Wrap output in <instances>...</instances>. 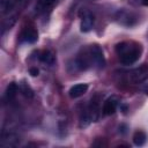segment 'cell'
Returning <instances> with one entry per match:
<instances>
[{"mask_svg": "<svg viewBox=\"0 0 148 148\" xmlns=\"http://www.w3.org/2000/svg\"><path fill=\"white\" fill-rule=\"evenodd\" d=\"M116 53L123 65H132L141 57L142 46L135 42H121L116 45Z\"/></svg>", "mask_w": 148, "mask_h": 148, "instance_id": "cell-1", "label": "cell"}, {"mask_svg": "<svg viewBox=\"0 0 148 148\" xmlns=\"http://www.w3.org/2000/svg\"><path fill=\"white\" fill-rule=\"evenodd\" d=\"M88 51H89V56H90V60H91L92 67L103 68L104 65H105V58H104L103 50L101 49V46L97 45V44L90 45L88 47Z\"/></svg>", "mask_w": 148, "mask_h": 148, "instance_id": "cell-2", "label": "cell"}, {"mask_svg": "<svg viewBox=\"0 0 148 148\" xmlns=\"http://www.w3.org/2000/svg\"><path fill=\"white\" fill-rule=\"evenodd\" d=\"M128 80L134 84L142 83V82L147 81L148 80V65L143 64V65L132 69L128 73Z\"/></svg>", "mask_w": 148, "mask_h": 148, "instance_id": "cell-3", "label": "cell"}, {"mask_svg": "<svg viewBox=\"0 0 148 148\" xmlns=\"http://www.w3.org/2000/svg\"><path fill=\"white\" fill-rule=\"evenodd\" d=\"M79 16L81 18V23H80V29L82 32H89L95 23V17L94 14L91 12H89L88 9H81L79 13Z\"/></svg>", "mask_w": 148, "mask_h": 148, "instance_id": "cell-4", "label": "cell"}, {"mask_svg": "<svg viewBox=\"0 0 148 148\" xmlns=\"http://www.w3.org/2000/svg\"><path fill=\"white\" fill-rule=\"evenodd\" d=\"M38 39V31L34 27H25L20 34V42L21 43H29L32 44Z\"/></svg>", "mask_w": 148, "mask_h": 148, "instance_id": "cell-5", "label": "cell"}, {"mask_svg": "<svg viewBox=\"0 0 148 148\" xmlns=\"http://www.w3.org/2000/svg\"><path fill=\"white\" fill-rule=\"evenodd\" d=\"M117 21L123 24V25H126V27H131L133 24H135L136 22V16L131 13V12H126V10H120L118 12L117 14Z\"/></svg>", "mask_w": 148, "mask_h": 148, "instance_id": "cell-6", "label": "cell"}, {"mask_svg": "<svg viewBox=\"0 0 148 148\" xmlns=\"http://www.w3.org/2000/svg\"><path fill=\"white\" fill-rule=\"evenodd\" d=\"M117 106H118V99H117V97H114V96L109 97V98L104 102V104H103L102 112H103V114H105V116H111V114H113V113L116 112Z\"/></svg>", "mask_w": 148, "mask_h": 148, "instance_id": "cell-7", "label": "cell"}, {"mask_svg": "<svg viewBox=\"0 0 148 148\" xmlns=\"http://www.w3.org/2000/svg\"><path fill=\"white\" fill-rule=\"evenodd\" d=\"M57 0H37L36 3V12L38 14H46L52 10Z\"/></svg>", "mask_w": 148, "mask_h": 148, "instance_id": "cell-8", "label": "cell"}, {"mask_svg": "<svg viewBox=\"0 0 148 148\" xmlns=\"http://www.w3.org/2000/svg\"><path fill=\"white\" fill-rule=\"evenodd\" d=\"M88 90V84L87 83H77L74 84L71 89H69V96L72 98H79L81 96H83Z\"/></svg>", "mask_w": 148, "mask_h": 148, "instance_id": "cell-9", "label": "cell"}, {"mask_svg": "<svg viewBox=\"0 0 148 148\" xmlns=\"http://www.w3.org/2000/svg\"><path fill=\"white\" fill-rule=\"evenodd\" d=\"M38 59L44 62V64H47V65H53L54 64V56L51 51L49 50H44L42 51L39 54H38Z\"/></svg>", "mask_w": 148, "mask_h": 148, "instance_id": "cell-10", "label": "cell"}, {"mask_svg": "<svg viewBox=\"0 0 148 148\" xmlns=\"http://www.w3.org/2000/svg\"><path fill=\"white\" fill-rule=\"evenodd\" d=\"M17 91H18V86L15 82H10L8 84V87H7V89H6V98L8 101L14 99L16 94H17Z\"/></svg>", "mask_w": 148, "mask_h": 148, "instance_id": "cell-11", "label": "cell"}, {"mask_svg": "<svg viewBox=\"0 0 148 148\" xmlns=\"http://www.w3.org/2000/svg\"><path fill=\"white\" fill-rule=\"evenodd\" d=\"M147 141V135L142 131H136L133 135V142L136 146H143Z\"/></svg>", "mask_w": 148, "mask_h": 148, "instance_id": "cell-12", "label": "cell"}, {"mask_svg": "<svg viewBox=\"0 0 148 148\" xmlns=\"http://www.w3.org/2000/svg\"><path fill=\"white\" fill-rule=\"evenodd\" d=\"M18 91H20L23 96H25L27 98L34 97V90H32L27 83H24V82H22V83L18 84Z\"/></svg>", "mask_w": 148, "mask_h": 148, "instance_id": "cell-13", "label": "cell"}, {"mask_svg": "<svg viewBox=\"0 0 148 148\" xmlns=\"http://www.w3.org/2000/svg\"><path fill=\"white\" fill-rule=\"evenodd\" d=\"M13 7V3L10 0H0V8H1V12L3 14L8 13Z\"/></svg>", "mask_w": 148, "mask_h": 148, "instance_id": "cell-14", "label": "cell"}, {"mask_svg": "<svg viewBox=\"0 0 148 148\" xmlns=\"http://www.w3.org/2000/svg\"><path fill=\"white\" fill-rule=\"evenodd\" d=\"M29 73H30L31 76H37L38 73H39V71H38V68H36V67H31V68L29 69Z\"/></svg>", "mask_w": 148, "mask_h": 148, "instance_id": "cell-15", "label": "cell"}, {"mask_svg": "<svg viewBox=\"0 0 148 148\" xmlns=\"http://www.w3.org/2000/svg\"><path fill=\"white\" fill-rule=\"evenodd\" d=\"M140 3L143 6H148V0H140Z\"/></svg>", "mask_w": 148, "mask_h": 148, "instance_id": "cell-16", "label": "cell"}, {"mask_svg": "<svg viewBox=\"0 0 148 148\" xmlns=\"http://www.w3.org/2000/svg\"><path fill=\"white\" fill-rule=\"evenodd\" d=\"M18 1H21V0H18Z\"/></svg>", "mask_w": 148, "mask_h": 148, "instance_id": "cell-17", "label": "cell"}]
</instances>
